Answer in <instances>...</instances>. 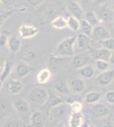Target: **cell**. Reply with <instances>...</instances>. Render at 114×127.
<instances>
[{
    "label": "cell",
    "mask_w": 114,
    "mask_h": 127,
    "mask_svg": "<svg viewBox=\"0 0 114 127\" xmlns=\"http://www.w3.org/2000/svg\"><path fill=\"white\" fill-rule=\"evenodd\" d=\"M95 126L96 127H114L113 122L112 121V120L107 117L98 119Z\"/></svg>",
    "instance_id": "obj_32"
},
{
    "label": "cell",
    "mask_w": 114,
    "mask_h": 127,
    "mask_svg": "<svg viewBox=\"0 0 114 127\" xmlns=\"http://www.w3.org/2000/svg\"><path fill=\"white\" fill-rule=\"evenodd\" d=\"M90 37L84 33H79L77 35L76 44L78 48L81 50L90 48Z\"/></svg>",
    "instance_id": "obj_19"
},
{
    "label": "cell",
    "mask_w": 114,
    "mask_h": 127,
    "mask_svg": "<svg viewBox=\"0 0 114 127\" xmlns=\"http://www.w3.org/2000/svg\"><path fill=\"white\" fill-rule=\"evenodd\" d=\"M112 8H113V10L114 11V1L113 2V4H112Z\"/></svg>",
    "instance_id": "obj_49"
},
{
    "label": "cell",
    "mask_w": 114,
    "mask_h": 127,
    "mask_svg": "<svg viewBox=\"0 0 114 127\" xmlns=\"http://www.w3.org/2000/svg\"><path fill=\"white\" fill-rule=\"evenodd\" d=\"M64 100L60 97V96L55 95V93H53L51 91H49V97H48L47 101L45 102V103L41 107V108L43 109H50L51 108L55 107L58 104L63 103Z\"/></svg>",
    "instance_id": "obj_11"
},
{
    "label": "cell",
    "mask_w": 114,
    "mask_h": 127,
    "mask_svg": "<svg viewBox=\"0 0 114 127\" xmlns=\"http://www.w3.org/2000/svg\"><path fill=\"white\" fill-rule=\"evenodd\" d=\"M76 2L82 7L84 12L90 10L93 3V0H76Z\"/></svg>",
    "instance_id": "obj_36"
},
{
    "label": "cell",
    "mask_w": 114,
    "mask_h": 127,
    "mask_svg": "<svg viewBox=\"0 0 114 127\" xmlns=\"http://www.w3.org/2000/svg\"><path fill=\"white\" fill-rule=\"evenodd\" d=\"M90 55L92 56V58L95 59V60H105V61H108L110 55H111L112 51L108 50V49L102 48H90Z\"/></svg>",
    "instance_id": "obj_8"
},
{
    "label": "cell",
    "mask_w": 114,
    "mask_h": 127,
    "mask_svg": "<svg viewBox=\"0 0 114 127\" xmlns=\"http://www.w3.org/2000/svg\"><path fill=\"white\" fill-rule=\"evenodd\" d=\"M102 97V93L100 92H90V93H87L85 97H84V101L89 104H94L95 103H98Z\"/></svg>",
    "instance_id": "obj_28"
},
{
    "label": "cell",
    "mask_w": 114,
    "mask_h": 127,
    "mask_svg": "<svg viewBox=\"0 0 114 127\" xmlns=\"http://www.w3.org/2000/svg\"><path fill=\"white\" fill-rule=\"evenodd\" d=\"M68 59L69 58H67V57H61V56H58V55L52 54L49 59V65L53 69H60L66 64Z\"/></svg>",
    "instance_id": "obj_16"
},
{
    "label": "cell",
    "mask_w": 114,
    "mask_h": 127,
    "mask_svg": "<svg viewBox=\"0 0 114 127\" xmlns=\"http://www.w3.org/2000/svg\"><path fill=\"white\" fill-rule=\"evenodd\" d=\"M49 97V92L43 87H35L29 93L28 97L31 102L42 107Z\"/></svg>",
    "instance_id": "obj_4"
},
{
    "label": "cell",
    "mask_w": 114,
    "mask_h": 127,
    "mask_svg": "<svg viewBox=\"0 0 114 127\" xmlns=\"http://www.w3.org/2000/svg\"><path fill=\"white\" fill-rule=\"evenodd\" d=\"M33 67L28 64L26 61L20 60L13 66V69H12L11 73V78L20 80L24 77H26L31 71L32 70Z\"/></svg>",
    "instance_id": "obj_3"
},
{
    "label": "cell",
    "mask_w": 114,
    "mask_h": 127,
    "mask_svg": "<svg viewBox=\"0 0 114 127\" xmlns=\"http://www.w3.org/2000/svg\"><path fill=\"white\" fill-rule=\"evenodd\" d=\"M3 81H0V91H1V89H2V87H3Z\"/></svg>",
    "instance_id": "obj_48"
},
{
    "label": "cell",
    "mask_w": 114,
    "mask_h": 127,
    "mask_svg": "<svg viewBox=\"0 0 114 127\" xmlns=\"http://www.w3.org/2000/svg\"><path fill=\"white\" fill-rule=\"evenodd\" d=\"M84 20H86L87 21L90 23L91 26L94 27V26H96L98 25H100V23L101 22V20L100 18L97 16L96 14L95 13L93 10H88L84 13Z\"/></svg>",
    "instance_id": "obj_27"
},
{
    "label": "cell",
    "mask_w": 114,
    "mask_h": 127,
    "mask_svg": "<svg viewBox=\"0 0 114 127\" xmlns=\"http://www.w3.org/2000/svg\"><path fill=\"white\" fill-rule=\"evenodd\" d=\"M6 87L9 93L11 94H19L23 89V83L21 82L20 80L10 78L7 81Z\"/></svg>",
    "instance_id": "obj_13"
},
{
    "label": "cell",
    "mask_w": 114,
    "mask_h": 127,
    "mask_svg": "<svg viewBox=\"0 0 114 127\" xmlns=\"http://www.w3.org/2000/svg\"><path fill=\"white\" fill-rule=\"evenodd\" d=\"M50 26L56 30L65 29L66 27H67V19L64 17V16H57L51 21Z\"/></svg>",
    "instance_id": "obj_24"
},
{
    "label": "cell",
    "mask_w": 114,
    "mask_h": 127,
    "mask_svg": "<svg viewBox=\"0 0 114 127\" xmlns=\"http://www.w3.org/2000/svg\"><path fill=\"white\" fill-rule=\"evenodd\" d=\"M14 108L13 103L7 98L0 99V117H5L10 114Z\"/></svg>",
    "instance_id": "obj_18"
},
{
    "label": "cell",
    "mask_w": 114,
    "mask_h": 127,
    "mask_svg": "<svg viewBox=\"0 0 114 127\" xmlns=\"http://www.w3.org/2000/svg\"><path fill=\"white\" fill-rule=\"evenodd\" d=\"M93 28L94 27L86 20L84 19L80 20V29L82 30V32L84 34H85L89 36H92Z\"/></svg>",
    "instance_id": "obj_30"
},
{
    "label": "cell",
    "mask_w": 114,
    "mask_h": 127,
    "mask_svg": "<svg viewBox=\"0 0 114 127\" xmlns=\"http://www.w3.org/2000/svg\"><path fill=\"white\" fill-rule=\"evenodd\" d=\"M9 35L5 32H2L0 33V48L2 47L7 46L8 41H9Z\"/></svg>",
    "instance_id": "obj_39"
},
{
    "label": "cell",
    "mask_w": 114,
    "mask_h": 127,
    "mask_svg": "<svg viewBox=\"0 0 114 127\" xmlns=\"http://www.w3.org/2000/svg\"><path fill=\"white\" fill-rule=\"evenodd\" d=\"M72 113H81L83 110V104L79 101H72L70 103Z\"/></svg>",
    "instance_id": "obj_35"
},
{
    "label": "cell",
    "mask_w": 114,
    "mask_h": 127,
    "mask_svg": "<svg viewBox=\"0 0 114 127\" xmlns=\"http://www.w3.org/2000/svg\"><path fill=\"white\" fill-rule=\"evenodd\" d=\"M2 3H3V0H0V6L2 5Z\"/></svg>",
    "instance_id": "obj_51"
},
{
    "label": "cell",
    "mask_w": 114,
    "mask_h": 127,
    "mask_svg": "<svg viewBox=\"0 0 114 127\" xmlns=\"http://www.w3.org/2000/svg\"><path fill=\"white\" fill-rule=\"evenodd\" d=\"M12 11H2L0 10V27L3 26L4 21L7 20V18L10 15Z\"/></svg>",
    "instance_id": "obj_40"
},
{
    "label": "cell",
    "mask_w": 114,
    "mask_h": 127,
    "mask_svg": "<svg viewBox=\"0 0 114 127\" xmlns=\"http://www.w3.org/2000/svg\"><path fill=\"white\" fill-rule=\"evenodd\" d=\"M108 62H109V64H110V65H113V66L114 67V50L112 51L111 55H110V58H109Z\"/></svg>",
    "instance_id": "obj_44"
},
{
    "label": "cell",
    "mask_w": 114,
    "mask_h": 127,
    "mask_svg": "<svg viewBox=\"0 0 114 127\" xmlns=\"http://www.w3.org/2000/svg\"><path fill=\"white\" fill-rule=\"evenodd\" d=\"M85 120L84 114L81 113H72L69 117V127H80Z\"/></svg>",
    "instance_id": "obj_21"
},
{
    "label": "cell",
    "mask_w": 114,
    "mask_h": 127,
    "mask_svg": "<svg viewBox=\"0 0 114 127\" xmlns=\"http://www.w3.org/2000/svg\"><path fill=\"white\" fill-rule=\"evenodd\" d=\"M13 103L14 109L15 110L18 114L21 115H29L31 111V108L29 105V103L23 97H16L14 98L12 102Z\"/></svg>",
    "instance_id": "obj_5"
},
{
    "label": "cell",
    "mask_w": 114,
    "mask_h": 127,
    "mask_svg": "<svg viewBox=\"0 0 114 127\" xmlns=\"http://www.w3.org/2000/svg\"><path fill=\"white\" fill-rule=\"evenodd\" d=\"M105 100L110 104H114V91L111 90L108 91L107 93H105L104 95Z\"/></svg>",
    "instance_id": "obj_38"
},
{
    "label": "cell",
    "mask_w": 114,
    "mask_h": 127,
    "mask_svg": "<svg viewBox=\"0 0 114 127\" xmlns=\"http://www.w3.org/2000/svg\"><path fill=\"white\" fill-rule=\"evenodd\" d=\"M19 36L22 39H30L34 37L38 33V29L35 26L24 24L19 27Z\"/></svg>",
    "instance_id": "obj_7"
},
{
    "label": "cell",
    "mask_w": 114,
    "mask_h": 127,
    "mask_svg": "<svg viewBox=\"0 0 114 127\" xmlns=\"http://www.w3.org/2000/svg\"><path fill=\"white\" fill-rule=\"evenodd\" d=\"M69 86L72 90V93H81L85 88V82L83 79L77 78L71 81V82L69 83Z\"/></svg>",
    "instance_id": "obj_22"
},
{
    "label": "cell",
    "mask_w": 114,
    "mask_h": 127,
    "mask_svg": "<svg viewBox=\"0 0 114 127\" xmlns=\"http://www.w3.org/2000/svg\"><path fill=\"white\" fill-rule=\"evenodd\" d=\"M26 3L32 7H38L44 2V0H26Z\"/></svg>",
    "instance_id": "obj_42"
},
{
    "label": "cell",
    "mask_w": 114,
    "mask_h": 127,
    "mask_svg": "<svg viewBox=\"0 0 114 127\" xmlns=\"http://www.w3.org/2000/svg\"><path fill=\"white\" fill-rule=\"evenodd\" d=\"M52 77V74L49 69H43L37 75V81L39 84H45L49 82Z\"/></svg>",
    "instance_id": "obj_26"
},
{
    "label": "cell",
    "mask_w": 114,
    "mask_h": 127,
    "mask_svg": "<svg viewBox=\"0 0 114 127\" xmlns=\"http://www.w3.org/2000/svg\"><path fill=\"white\" fill-rule=\"evenodd\" d=\"M12 69H13V64H12L9 60L7 59L4 62V64H3V69H2L1 74H0V81H3V82L7 81L9 76L11 75Z\"/></svg>",
    "instance_id": "obj_25"
},
{
    "label": "cell",
    "mask_w": 114,
    "mask_h": 127,
    "mask_svg": "<svg viewBox=\"0 0 114 127\" xmlns=\"http://www.w3.org/2000/svg\"><path fill=\"white\" fill-rule=\"evenodd\" d=\"M71 112L70 103L63 102L49 110V120L52 123L61 122L65 120Z\"/></svg>",
    "instance_id": "obj_1"
},
{
    "label": "cell",
    "mask_w": 114,
    "mask_h": 127,
    "mask_svg": "<svg viewBox=\"0 0 114 127\" xmlns=\"http://www.w3.org/2000/svg\"><path fill=\"white\" fill-rule=\"evenodd\" d=\"M110 64L108 61H105V60H95V67L96 68V69L100 72H103V71H106L107 69H111L110 68Z\"/></svg>",
    "instance_id": "obj_31"
},
{
    "label": "cell",
    "mask_w": 114,
    "mask_h": 127,
    "mask_svg": "<svg viewBox=\"0 0 114 127\" xmlns=\"http://www.w3.org/2000/svg\"><path fill=\"white\" fill-rule=\"evenodd\" d=\"M45 124V120L43 114L38 110H35L31 114L30 126L31 127H43Z\"/></svg>",
    "instance_id": "obj_14"
},
{
    "label": "cell",
    "mask_w": 114,
    "mask_h": 127,
    "mask_svg": "<svg viewBox=\"0 0 114 127\" xmlns=\"http://www.w3.org/2000/svg\"><path fill=\"white\" fill-rule=\"evenodd\" d=\"M78 73L80 76L85 79H90L92 78L95 74V67L91 64H87L85 66L82 67V68L78 69Z\"/></svg>",
    "instance_id": "obj_23"
},
{
    "label": "cell",
    "mask_w": 114,
    "mask_h": 127,
    "mask_svg": "<svg viewBox=\"0 0 114 127\" xmlns=\"http://www.w3.org/2000/svg\"><path fill=\"white\" fill-rule=\"evenodd\" d=\"M90 127H96L95 126V125H92V124H90Z\"/></svg>",
    "instance_id": "obj_50"
},
{
    "label": "cell",
    "mask_w": 114,
    "mask_h": 127,
    "mask_svg": "<svg viewBox=\"0 0 114 127\" xmlns=\"http://www.w3.org/2000/svg\"><path fill=\"white\" fill-rule=\"evenodd\" d=\"M24 123L20 120L18 119H10L6 120L4 124L3 125V127H23Z\"/></svg>",
    "instance_id": "obj_33"
},
{
    "label": "cell",
    "mask_w": 114,
    "mask_h": 127,
    "mask_svg": "<svg viewBox=\"0 0 114 127\" xmlns=\"http://www.w3.org/2000/svg\"><path fill=\"white\" fill-rule=\"evenodd\" d=\"M101 20H104L106 21L114 20V14L109 9H103L101 12Z\"/></svg>",
    "instance_id": "obj_34"
},
{
    "label": "cell",
    "mask_w": 114,
    "mask_h": 127,
    "mask_svg": "<svg viewBox=\"0 0 114 127\" xmlns=\"http://www.w3.org/2000/svg\"><path fill=\"white\" fill-rule=\"evenodd\" d=\"M3 64H4V62H3V61L0 59V69L1 68H3Z\"/></svg>",
    "instance_id": "obj_47"
},
{
    "label": "cell",
    "mask_w": 114,
    "mask_h": 127,
    "mask_svg": "<svg viewBox=\"0 0 114 127\" xmlns=\"http://www.w3.org/2000/svg\"><path fill=\"white\" fill-rule=\"evenodd\" d=\"M92 36L95 38V40L99 41H103L105 39L111 37V33L109 32V31L104 27L103 26L98 25L96 26H94L92 32Z\"/></svg>",
    "instance_id": "obj_9"
},
{
    "label": "cell",
    "mask_w": 114,
    "mask_h": 127,
    "mask_svg": "<svg viewBox=\"0 0 114 127\" xmlns=\"http://www.w3.org/2000/svg\"><path fill=\"white\" fill-rule=\"evenodd\" d=\"M54 89L58 94L62 96L68 95L72 93L70 86L65 80H59L54 86Z\"/></svg>",
    "instance_id": "obj_17"
},
{
    "label": "cell",
    "mask_w": 114,
    "mask_h": 127,
    "mask_svg": "<svg viewBox=\"0 0 114 127\" xmlns=\"http://www.w3.org/2000/svg\"><path fill=\"white\" fill-rule=\"evenodd\" d=\"M101 42L103 48L108 49V50H111V51L114 50V38H112V37L107 38V39L101 41Z\"/></svg>",
    "instance_id": "obj_37"
},
{
    "label": "cell",
    "mask_w": 114,
    "mask_h": 127,
    "mask_svg": "<svg viewBox=\"0 0 114 127\" xmlns=\"http://www.w3.org/2000/svg\"><path fill=\"white\" fill-rule=\"evenodd\" d=\"M3 1L5 3H12L13 0H3Z\"/></svg>",
    "instance_id": "obj_46"
},
{
    "label": "cell",
    "mask_w": 114,
    "mask_h": 127,
    "mask_svg": "<svg viewBox=\"0 0 114 127\" xmlns=\"http://www.w3.org/2000/svg\"><path fill=\"white\" fill-rule=\"evenodd\" d=\"M68 10L72 16L77 18L78 20H82L84 17V10L82 9V7L77 3L76 1H72L68 4Z\"/></svg>",
    "instance_id": "obj_15"
},
{
    "label": "cell",
    "mask_w": 114,
    "mask_h": 127,
    "mask_svg": "<svg viewBox=\"0 0 114 127\" xmlns=\"http://www.w3.org/2000/svg\"><path fill=\"white\" fill-rule=\"evenodd\" d=\"M25 54H26L25 56H26L27 60H36L37 58L38 57V54L36 52H34V51H28Z\"/></svg>",
    "instance_id": "obj_41"
},
{
    "label": "cell",
    "mask_w": 114,
    "mask_h": 127,
    "mask_svg": "<svg viewBox=\"0 0 114 127\" xmlns=\"http://www.w3.org/2000/svg\"><path fill=\"white\" fill-rule=\"evenodd\" d=\"M58 127H65L63 126V125H60V126H58Z\"/></svg>",
    "instance_id": "obj_52"
},
{
    "label": "cell",
    "mask_w": 114,
    "mask_h": 127,
    "mask_svg": "<svg viewBox=\"0 0 114 127\" xmlns=\"http://www.w3.org/2000/svg\"><path fill=\"white\" fill-rule=\"evenodd\" d=\"M90 122H89V120L85 119V120L83 122V124L81 125L80 127H90Z\"/></svg>",
    "instance_id": "obj_45"
},
{
    "label": "cell",
    "mask_w": 114,
    "mask_h": 127,
    "mask_svg": "<svg viewBox=\"0 0 114 127\" xmlns=\"http://www.w3.org/2000/svg\"><path fill=\"white\" fill-rule=\"evenodd\" d=\"M67 27L73 32H78L80 30V20L73 16L70 15L67 17Z\"/></svg>",
    "instance_id": "obj_29"
},
{
    "label": "cell",
    "mask_w": 114,
    "mask_h": 127,
    "mask_svg": "<svg viewBox=\"0 0 114 127\" xmlns=\"http://www.w3.org/2000/svg\"><path fill=\"white\" fill-rule=\"evenodd\" d=\"M95 81L101 87L110 85L114 81V68H111L106 71L101 72L95 78Z\"/></svg>",
    "instance_id": "obj_6"
},
{
    "label": "cell",
    "mask_w": 114,
    "mask_h": 127,
    "mask_svg": "<svg viewBox=\"0 0 114 127\" xmlns=\"http://www.w3.org/2000/svg\"><path fill=\"white\" fill-rule=\"evenodd\" d=\"M92 113L95 115V118L101 119L107 117L109 114V109L105 104L100 103H95L92 105Z\"/></svg>",
    "instance_id": "obj_12"
},
{
    "label": "cell",
    "mask_w": 114,
    "mask_h": 127,
    "mask_svg": "<svg viewBox=\"0 0 114 127\" xmlns=\"http://www.w3.org/2000/svg\"><path fill=\"white\" fill-rule=\"evenodd\" d=\"M77 36L65 38L58 43L54 54L61 57L71 58L74 54V46L76 44Z\"/></svg>",
    "instance_id": "obj_2"
},
{
    "label": "cell",
    "mask_w": 114,
    "mask_h": 127,
    "mask_svg": "<svg viewBox=\"0 0 114 127\" xmlns=\"http://www.w3.org/2000/svg\"><path fill=\"white\" fill-rule=\"evenodd\" d=\"M7 47L9 48V50L12 54H16L19 52L21 47V41L19 37L15 36H12L9 37V41H8Z\"/></svg>",
    "instance_id": "obj_20"
},
{
    "label": "cell",
    "mask_w": 114,
    "mask_h": 127,
    "mask_svg": "<svg viewBox=\"0 0 114 127\" xmlns=\"http://www.w3.org/2000/svg\"><path fill=\"white\" fill-rule=\"evenodd\" d=\"M91 60V57L90 54H79L74 56L72 59V65L76 69H79L85 66L87 64H90Z\"/></svg>",
    "instance_id": "obj_10"
},
{
    "label": "cell",
    "mask_w": 114,
    "mask_h": 127,
    "mask_svg": "<svg viewBox=\"0 0 114 127\" xmlns=\"http://www.w3.org/2000/svg\"><path fill=\"white\" fill-rule=\"evenodd\" d=\"M108 0H93V3L95 5H103L105 4Z\"/></svg>",
    "instance_id": "obj_43"
}]
</instances>
